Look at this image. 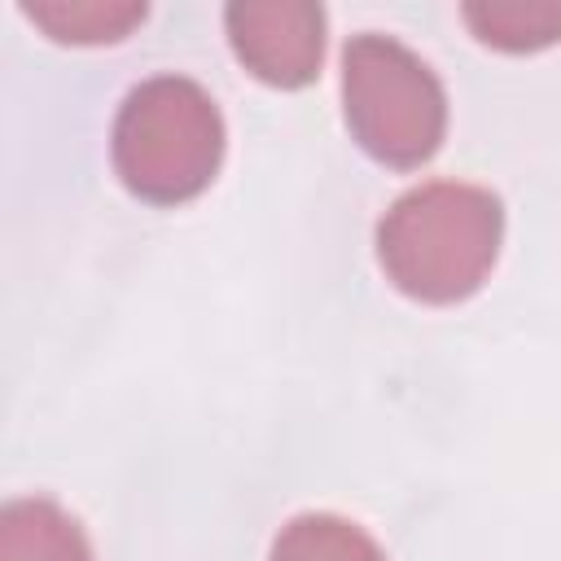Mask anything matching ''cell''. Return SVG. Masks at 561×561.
Listing matches in <instances>:
<instances>
[{
  "label": "cell",
  "mask_w": 561,
  "mask_h": 561,
  "mask_svg": "<svg viewBox=\"0 0 561 561\" xmlns=\"http://www.w3.org/2000/svg\"><path fill=\"white\" fill-rule=\"evenodd\" d=\"M140 0H39L22 4V18L35 22L57 44H118L145 22Z\"/></svg>",
  "instance_id": "obj_6"
},
{
  "label": "cell",
  "mask_w": 561,
  "mask_h": 561,
  "mask_svg": "<svg viewBox=\"0 0 561 561\" xmlns=\"http://www.w3.org/2000/svg\"><path fill=\"white\" fill-rule=\"evenodd\" d=\"M267 561H386L377 539L337 513H298L272 539Z\"/></svg>",
  "instance_id": "obj_7"
},
{
  "label": "cell",
  "mask_w": 561,
  "mask_h": 561,
  "mask_svg": "<svg viewBox=\"0 0 561 561\" xmlns=\"http://www.w3.org/2000/svg\"><path fill=\"white\" fill-rule=\"evenodd\" d=\"M110 158L131 197L149 206L193 202L224 162V114L202 83L153 75L123 96Z\"/></svg>",
  "instance_id": "obj_2"
},
{
  "label": "cell",
  "mask_w": 561,
  "mask_h": 561,
  "mask_svg": "<svg viewBox=\"0 0 561 561\" xmlns=\"http://www.w3.org/2000/svg\"><path fill=\"white\" fill-rule=\"evenodd\" d=\"M237 61L272 88H307L324 57V9L311 0H237L224 9Z\"/></svg>",
  "instance_id": "obj_4"
},
{
  "label": "cell",
  "mask_w": 561,
  "mask_h": 561,
  "mask_svg": "<svg viewBox=\"0 0 561 561\" xmlns=\"http://www.w3.org/2000/svg\"><path fill=\"white\" fill-rule=\"evenodd\" d=\"M0 561H92V543L61 504L22 495L0 513Z\"/></svg>",
  "instance_id": "obj_5"
},
{
  "label": "cell",
  "mask_w": 561,
  "mask_h": 561,
  "mask_svg": "<svg viewBox=\"0 0 561 561\" xmlns=\"http://www.w3.org/2000/svg\"><path fill=\"white\" fill-rule=\"evenodd\" d=\"M460 18L500 53H535L561 39V4H465Z\"/></svg>",
  "instance_id": "obj_8"
},
{
  "label": "cell",
  "mask_w": 561,
  "mask_h": 561,
  "mask_svg": "<svg viewBox=\"0 0 561 561\" xmlns=\"http://www.w3.org/2000/svg\"><path fill=\"white\" fill-rule=\"evenodd\" d=\"M504 206L491 188L434 180L408 188L377 224V263L386 280L430 307L465 302L500 259Z\"/></svg>",
  "instance_id": "obj_1"
},
{
  "label": "cell",
  "mask_w": 561,
  "mask_h": 561,
  "mask_svg": "<svg viewBox=\"0 0 561 561\" xmlns=\"http://www.w3.org/2000/svg\"><path fill=\"white\" fill-rule=\"evenodd\" d=\"M342 110L355 145L394 171L430 162L447 136L438 75L394 35L364 31L342 48Z\"/></svg>",
  "instance_id": "obj_3"
}]
</instances>
